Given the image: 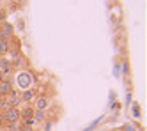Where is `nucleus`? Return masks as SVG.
<instances>
[{
	"mask_svg": "<svg viewBox=\"0 0 147 131\" xmlns=\"http://www.w3.org/2000/svg\"><path fill=\"white\" fill-rule=\"evenodd\" d=\"M14 36V25L9 23V21H4L0 23V37L2 39H11Z\"/></svg>",
	"mask_w": 147,
	"mask_h": 131,
	"instance_id": "nucleus-1",
	"label": "nucleus"
},
{
	"mask_svg": "<svg viewBox=\"0 0 147 131\" xmlns=\"http://www.w3.org/2000/svg\"><path fill=\"white\" fill-rule=\"evenodd\" d=\"M5 122H20V108H7L5 112H2Z\"/></svg>",
	"mask_w": 147,
	"mask_h": 131,
	"instance_id": "nucleus-2",
	"label": "nucleus"
},
{
	"mask_svg": "<svg viewBox=\"0 0 147 131\" xmlns=\"http://www.w3.org/2000/svg\"><path fill=\"white\" fill-rule=\"evenodd\" d=\"M50 97L48 96H36L34 99V110H48Z\"/></svg>",
	"mask_w": 147,
	"mask_h": 131,
	"instance_id": "nucleus-3",
	"label": "nucleus"
},
{
	"mask_svg": "<svg viewBox=\"0 0 147 131\" xmlns=\"http://www.w3.org/2000/svg\"><path fill=\"white\" fill-rule=\"evenodd\" d=\"M14 89L13 87V82L9 78H4L2 82H0V97H7L9 94H11V90Z\"/></svg>",
	"mask_w": 147,
	"mask_h": 131,
	"instance_id": "nucleus-4",
	"label": "nucleus"
},
{
	"mask_svg": "<svg viewBox=\"0 0 147 131\" xmlns=\"http://www.w3.org/2000/svg\"><path fill=\"white\" fill-rule=\"evenodd\" d=\"M7 101H9V106L13 108H20V105H22V97H20V92L16 89L11 90V94L7 96Z\"/></svg>",
	"mask_w": 147,
	"mask_h": 131,
	"instance_id": "nucleus-5",
	"label": "nucleus"
},
{
	"mask_svg": "<svg viewBox=\"0 0 147 131\" xmlns=\"http://www.w3.org/2000/svg\"><path fill=\"white\" fill-rule=\"evenodd\" d=\"M34 106H23V108H20V119H22V121H25V119H32L34 117Z\"/></svg>",
	"mask_w": 147,
	"mask_h": 131,
	"instance_id": "nucleus-6",
	"label": "nucleus"
},
{
	"mask_svg": "<svg viewBox=\"0 0 147 131\" xmlns=\"http://www.w3.org/2000/svg\"><path fill=\"white\" fill-rule=\"evenodd\" d=\"M13 69V66H11V60H9L7 57H0V71H2V74H9Z\"/></svg>",
	"mask_w": 147,
	"mask_h": 131,
	"instance_id": "nucleus-7",
	"label": "nucleus"
},
{
	"mask_svg": "<svg viewBox=\"0 0 147 131\" xmlns=\"http://www.w3.org/2000/svg\"><path fill=\"white\" fill-rule=\"evenodd\" d=\"M20 97H22V101H23V103H30V101H34V99H36V90H34V89L22 90Z\"/></svg>",
	"mask_w": 147,
	"mask_h": 131,
	"instance_id": "nucleus-8",
	"label": "nucleus"
},
{
	"mask_svg": "<svg viewBox=\"0 0 147 131\" xmlns=\"http://www.w3.org/2000/svg\"><path fill=\"white\" fill-rule=\"evenodd\" d=\"M9 51H11V43H9V39L0 37V57H5Z\"/></svg>",
	"mask_w": 147,
	"mask_h": 131,
	"instance_id": "nucleus-9",
	"label": "nucleus"
},
{
	"mask_svg": "<svg viewBox=\"0 0 147 131\" xmlns=\"http://www.w3.org/2000/svg\"><path fill=\"white\" fill-rule=\"evenodd\" d=\"M34 121H36V124L37 122H45L46 121V110H36L34 112Z\"/></svg>",
	"mask_w": 147,
	"mask_h": 131,
	"instance_id": "nucleus-10",
	"label": "nucleus"
},
{
	"mask_svg": "<svg viewBox=\"0 0 147 131\" xmlns=\"http://www.w3.org/2000/svg\"><path fill=\"white\" fill-rule=\"evenodd\" d=\"M18 128H20V122H5L2 131H18Z\"/></svg>",
	"mask_w": 147,
	"mask_h": 131,
	"instance_id": "nucleus-11",
	"label": "nucleus"
},
{
	"mask_svg": "<svg viewBox=\"0 0 147 131\" xmlns=\"http://www.w3.org/2000/svg\"><path fill=\"white\" fill-rule=\"evenodd\" d=\"M7 108H11V106H9L7 97H0V113H2V112H5Z\"/></svg>",
	"mask_w": 147,
	"mask_h": 131,
	"instance_id": "nucleus-12",
	"label": "nucleus"
},
{
	"mask_svg": "<svg viewBox=\"0 0 147 131\" xmlns=\"http://www.w3.org/2000/svg\"><path fill=\"white\" fill-rule=\"evenodd\" d=\"M43 126H45V129H43V131H50V129H51V126H53V122H51V121H45V122H43Z\"/></svg>",
	"mask_w": 147,
	"mask_h": 131,
	"instance_id": "nucleus-13",
	"label": "nucleus"
},
{
	"mask_svg": "<svg viewBox=\"0 0 147 131\" xmlns=\"http://www.w3.org/2000/svg\"><path fill=\"white\" fill-rule=\"evenodd\" d=\"M5 16H7V11L5 9H0V21H2V23L5 21Z\"/></svg>",
	"mask_w": 147,
	"mask_h": 131,
	"instance_id": "nucleus-14",
	"label": "nucleus"
},
{
	"mask_svg": "<svg viewBox=\"0 0 147 131\" xmlns=\"http://www.w3.org/2000/svg\"><path fill=\"white\" fill-rule=\"evenodd\" d=\"M18 131H32V128H30V126H25V124L22 122V124H20V128H18Z\"/></svg>",
	"mask_w": 147,
	"mask_h": 131,
	"instance_id": "nucleus-15",
	"label": "nucleus"
},
{
	"mask_svg": "<svg viewBox=\"0 0 147 131\" xmlns=\"http://www.w3.org/2000/svg\"><path fill=\"white\" fill-rule=\"evenodd\" d=\"M4 78H5V76H4V74H2V71H0V82H2V80H4Z\"/></svg>",
	"mask_w": 147,
	"mask_h": 131,
	"instance_id": "nucleus-16",
	"label": "nucleus"
},
{
	"mask_svg": "<svg viewBox=\"0 0 147 131\" xmlns=\"http://www.w3.org/2000/svg\"><path fill=\"white\" fill-rule=\"evenodd\" d=\"M0 2H2V0H0Z\"/></svg>",
	"mask_w": 147,
	"mask_h": 131,
	"instance_id": "nucleus-17",
	"label": "nucleus"
}]
</instances>
